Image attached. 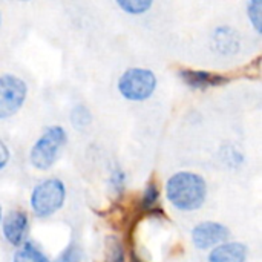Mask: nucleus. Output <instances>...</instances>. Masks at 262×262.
Returning a JSON list of instances; mask_svg holds the SVG:
<instances>
[{
    "label": "nucleus",
    "mask_w": 262,
    "mask_h": 262,
    "mask_svg": "<svg viewBox=\"0 0 262 262\" xmlns=\"http://www.w3.org/2000/svg\"><path fill=\"white\" fill-rule=\"evenodd\" d=\"M166 195L170 204L181 212L198 210L207 195L204 178L193 172H178L166 184Z\"/></svg>",
    "instance_id": "1"
},
{
    "label": "nucleus",
    "mask_w": 262,
    "mask_h": 262,
    "mask_svg": "<svg viewBox=\"0 0 262 262\" xmlns=\"http://www.w3.org/2000/svg\"><path fill=\"white\" fill-rule=\"evenodd\" d=\"M66 143V132L60 126L48 127L37 140L29 154L31 164L38 170H48L57 160L61 147Z\"/></svg>",
    "instance_id": "2"
},
{
    "label": "nucleus",
    "mask_w": 262,
    "mask_h": 262,
    "mask_svg": "<svg viewBox=\"0 0 262 262\" xmlns=\"http://www.w3.org/2000/svg\"><path fill=\"white\" fill-rule=\"evenodd\" d=\"M66 189L64 184L57 178L45 180L37 184L31 195V209L38 218L55 213L64 203Z\"/></svg>",
    "instance_id": "3"
},
{
    "label": "nucleus",
    "mask_w": 262,
    "mask_h": 262,
    "mask_svg": "<svg viewBox=\"0 0 262 262\" xmlns=\"http://www.w3.org/2000/svg\"><path fill=\"white\" fill-rule=\"evenodd\" d=\"M157 88V77L152 71L143 68L127 69L118 80L120 94L130 101L147 100Z\"/></svg>",
    "instance_id": "4"
},
{
    "label": "nucleus",
    "mask_w": 262,
    "mask_h": 262,
    "mask_svg": "<svg viewBox=\"0 0 262 262\" xmlns=\"http://www.w3.org/2000/svg\"><path fill=\"white\" fill-rule=\"evenodd\" d=\"M26 91L21 78L11 74L0 75V120L12 117L23 106Z\"/></svg>",
    "instance_id": "5"
},
{
    "label": "nucleus",
    "mask_w": 262,
    "mask_h": 262,
    "mask_svg": "<svg viewBox=\"0 0 262 262\" xmlns=\"http://www.w3.org/2000/svg\"><path fill=\"white\" fill-rule=\"evenodd\" d=\"M229 235L230 233L226 226L213 221H206L198 224L192 230V241L196 246V249L206 250L220 243H224L229 238Z\"/></svg>",
    "instance_id": "6"
},
{
    "label": "nucleus",
    "mask_w": 262,
    "mask_h": 262,
    "mask_svg": "<svg viewBox=\"0 0 262 262\" xmlns=\"http://www.w3.org/2000/svg\"><path fill=\"white\" fill-rule=\"evenodd\" d=\"M28 229L29 221L23 210H11L3 220V236L11 246L17 249L26 241Z\"/></svg>",
    "instance_id": "7"
},
{
    "label": "nucleus",
    "mask_w": 262,
    "mask_h": 262,
    "mask_svg": "<svg viewBox=\"0 0 262 262\" xmlns=\"http://www.w3.org/2000/svg\"><path fill=\"white\" fill-rule=\"evenodd\" d=\"M181 78L192 88L196 89H204V88H215V86H221L224 83H227L229 80L224 75L220 74H212V72H206V71H192V69H184L180 71Z\"/></svg>",
    "instance_id": "8"
},
{
    "label": "nucleus",
    "mask_w": 262,
    "mask_h": 262,
    "mask_svg": "<svg viewBox=\"0 0 262 262\" xmlns=\"http://www.w3.org/2000/svg\"><path fill=\"white\" fill-rule=\"evenodd\" d=\"M247 247L239 243H224L215 247L210 255L209 262H246Z\"/></svg>",
    "instance_id": "9"
},
{
    "label": "nucleus",
    "mask_w": 262,
    "mask_h": 262,
    "mask_svg": "<svg viewBox=\"0 0 262 262\" xmlns=\"http://www.w3.org/2000/svg\"><path fill=\"white\" fill-rule=\"evenodd\" d=\"M213 38H215L216 49L223 54L235 52L236 48L239 46V38H238L236 32L230 28H218Z\"/></svg>",
    "instance_id": "10"
},
{
    "label": "nucleus",
    "mask_w": 262,
    "mask_h": 262,
    "mask_svg": "<svg viewBox=\"0 0 262 262\" xmlns=\"http://www.w3.org/2000/svg\"><path fill=\"white\" fill-rule=\"evenodd\" d=\"M12 262H51L49 258L31 241H25L14 253Z\"/></svg>",
    "instance_id": "11"
},
{
    "label": "nucleus",
    "mask_w": 262,
    "mask_h": 262,
    "mask_svg": "<svg viewBox=\"0 0 262 262\" xmlns=\"http://www.w3.org/2000/svg\"><path fill=\"white\" fill-rule=\"evenodd\" d=\"M118 6L129 14H143L152 6V2H149V0H120Z\"/></svg>",
    "instance_id": "12"
},
{
    "label": "nucleus",
    "mask_w": 262,
    "mask_h": 262,
    "mask_svg": "<svg viewBox=\"0 0 262 262\" xmlns=\"http://www.w3.org/2000/svg\"><path fill=\"white\" fill-rule=\"evenodd\" d=\"M106 262H124V249L115 236L107 238V259Z\"/></svg>",
    "instance_id": "13"
},
{
    "label": "nucleus",
    "mask_w": 262,
    "mask_h": 262,
    "mask_svg": "<svg viewBox=\"0 0 262 262\" xmlns=\"http://www.w3.org/2000/svg\"><path fill=\"white\" fill-rule=\"evenodd\" d=\"M157 201H158V187L155 183H149L143 193V198H141L143 210H152L155 207Z\"/></svg>",
    "instance_id": "14"
},
{
    "label": "nucleus",
    "mask_w": 262,
    "mask_h": 262,
    "mask_svg": "<svg viewBox=\"0 0 262 262\" xmlns=\"http://www.w3.org/2000/svg\"><path fill=\"white\" fill-rule=\"evenodd\" d=\"M261 8H262V2L261 0H253L249 3L247 9H249V17L255 26V29L258 32H261Z\"/></svg>",
    "instance_id": "15"
},
{
    "label": "nucleus",
    "mask_w": 262,
    "mask_h": 262,
    "mask_svg": "<svg viewBox=\"0 0 262 262\" xmlns=\"http://www.w3.org/2000/svg\"><path fill=\"white\" fill-rule=\"evenodd\" d=\"M72 121L77 127H84L91 121V115L84 107H75L72 114Z\"/></svg>",
    "instance_id": "16"
},
{
    "label": "nucleus",
    "mask_w": 262,
    "mask_h": 262,
    "mask_svg": "<svg viewBox=\"0 0 262 262\" xmlns=\"http://www.w3.org/2000/svg\"><path fill=\"white\" fill-rule=\"evenodd\" d=\"M124 183H126V175H124V172L120 170V169H115V170L112 172V177H111V184H112L114 190H115L117 193H121L123 189H124Z\"/></svg>",
    "instance_id": "17"
},
{
    "label": "nucleus",
    "mask_w": 262,
    "mask_h": 262,
    "mask_svg": "<svg viewBox=\"0 0 262 262\" xmlns=\"http://www.w3.org/2000/svg\"><path fill=\"white\" fill-rule=\"evenodd\" d=\"M57 262H81L78 247H77L75 244H71V246L63 252V255L60 256V259Z\"/></svg>",
    "instance_id": "18"
},
{
    "label": "nucleus",
    "mask_w": 262,
    "mask_h": 262,
    "mask_svg": "<svg viewBox=\"0 0 262 262\" xmlns=\"http://www.w3.org/2000/svg\"><path fill=\"white\" fill-rule=\"evenodd\" d=\"M8 161H9V150L6 144L0 140V170L8 164Z\"/></svg>",
    "instance_id": "19"
},
{
    "label": "nucleus",
    "mask_w": 262,
    "mask_h": 262,
    "mask_svg": "<svg viewBox=\"0 0 262 262\" xmlns=\"http://www.w3.org/2000/svg\"><path fill=\"white\" fill-rule=\"evenodd\" d=\"M132 262H143L140 258H137L135 255H132Z\"/></svg>",
    "instance_id": "20"
},
{
    "label": "nucleus",
    "mask_w": 262,
    "mask_h": 262,
    "mask_svg": "<svg viewBox=\"0 0 262 262\" xmlns=\"http://www.w3.org/2000/svg\"><path fill=\"white\" fill-rule=\"evenodd\" d=\"M0 221H2V207H0Z\"/></svg>",
    "instance_id": "21"
}]
</instances>
